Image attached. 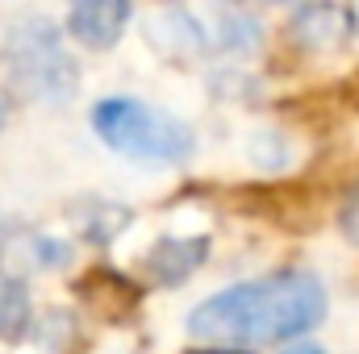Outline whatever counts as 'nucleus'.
<instances>
[{
  "mask_svg": "<svg viewBox=\"0 0 359 354\" xmlns=\"http://www.w3.org/2000/svg\"><path fill=\"white\" fill-rule=\"evenodd\" d=\"M34 325V309H29V292L17 275H8L0 267V338L4 342H21Z\"/></svg>",
  "mask_w": 359,
  "mask_h": 354,
  "instance_id": "6",
  "label": "nucleus"
},
{
  "mask_svg": "<svg viewBox=\"0 0 359 354\" xmlns=\"http://www.w3.org/2000/svg\"><path fill=\"white\" fill-rule=\"evenodd\" d=\"M205 255H209V238H159L155 250L147 255L142 271H147L151 283L176 288V283H184L196 267L205 263Z\"/></svg>",
  "mask_w": 359,
  "mask_h": 354,
  "instance_id": "5",
  "label": "nucleus"
},
{
  "mask_svg": "<svg viewBox=\"0 0 359 354\" xmlns=\"http://www.w3.org/2000/svg\"><path fill=\"white\" fill-rule=\"evenodd\" d=\"M130 0H72L67 8V34L88 46V50H109L121 42L130 25Z\"/></svg>",
  "mask_w": 359,
  "mask_h": 354,
  "instance_id": "4",
  "label": "nucleus"
},
{
  "mask_svg": "<svg viewBox=\"0 0 359 354\" xmlns=\"http://www.w3.org/2000/svg\"><path fill=\"white\" fill-rule=\"evenodd\" d=\"M339 225H343V234H347V238H351V242L359 246V179L351 183V192H347V200H343Z\"/></svg>",
  "mask_w": 359,
  "mask_h": 354,
  "instance_id": "7",
  "label": "nucleus"
},
{
  "mask_svg": "<svg viewBox=\"0 0 359 354\" xmlns=\"http://www.w3.org/2000/svg\"><path fill=\"white\" fill-rule=\"evenodd\" d=\"M284 354H326L322 346H292V351H284Z\"/></svg>",
  "mask_w": 359,
  "mask_h": 354,
  "instance_id": "9",
  "label": "nucleus"
},
{
  "mask_svg": "<svg viewBox=\"0 0 359 354\" xmlns=\"http://www.w3.org/2000/svg\"><path fill=\"white\" fill-rule=\"evenodd\" d=\"M0 125H4V104H0Z\"/></svg>",
  "mask_w": 359,
  "mask_h": 354,
  "instance_id": "10",
  "label": "nucleus"
},
{
  "mask_svg": "<svg viewBox=\"0 0 359 354\" xmlns=\"http://www.w3.org/2000/svg\"><path fill=\"white\" fill-rule=\"evenodd\" d=\"M92 129L96 138L134 163H155V167H176L196 150V134L188 121L172 117L159 104L147 100H130V96H113L100 100L92 108Z\"/></svg>",
  "mask_w": 359,
  "mask_h": 354,
  "instance_id": "2",
  "label": "nucleus"
},
{
  "mask_svg": "<svg viewBox=\"0 0 359 354\" xmlns=\"http://www.w3.org/2000/svg\"><path fill=\"white\" fill-rule=\"evenodd\" d=\"M188 354H251V351H234V346H201V351H188Z\"/></svg>",
  "mask_w": 359,
  "mask_h": 354,
  "instance_id": "8",
  "label": "nucleus"
},
{
  "mask_svg": "<svg viewBox=\"0 0 359 354\" xmlns=\"http://www.w3.org/2000/svg\"><path fill=\"white\" fill-rule=\"evenodd\" d=\"M4 67L13 92L29 104H63L80 84V67L63 50V38L46 17H25L8 29Z\"/></svg>",
  "mask_w": 359,
  "mask_h": 354,
  "instance_id": "3",
  "label": "nucleus"
},
{
  "mask_svg": "<svg viewBox=\"0 0 359 354\" xmlns=\"http://www.w3.org/2000/svg\"><path fill=\"white\" fill-rule=\"evenodd\" d=\"M326 317V288L309 271H280L213 292L188 313V334L217 346H264L313 330Z\"/></svg>",
  "mask_w": 359,
  "mask_h": 354,
  "instance_id": "1",
  "label": "nucleus"
}]
</instances>
